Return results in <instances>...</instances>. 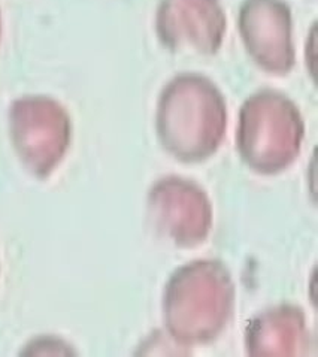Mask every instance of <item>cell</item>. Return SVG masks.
Masks as SVG:
<instances>
[{"instance_id":"6da1fadb","label":"cell","mask_w":318,"mask_h":357,"mask_svg":"<svg viewBox=\"0 0 318 357\" xmlns=\"http://www.w3.org/2000/svg\"><path fill=\"white\" fill-rule=\"evenodd\" d=\"M235 305V284L220 260H195L169 278L163 296L166 331L179 344H208L220 337Z\"/></svg>"},{"instance_id":"7a4b0ae2","label":"cell","mask_w":318,"mask_h":357,"mask_svg":"<svg viewBox=\"0 0 318 357\" xmlns=\"http://www.w3.org/2000/svg\"><path fill=\"white\" fill-rule=\"evenodd\" d=\"M225 111L218 93L200 78H181L162 105L165 144L184 162H199L217 149Z\"/></svg>"},{"instance_id":"3957f363","label":"cell","mask_w":318,"mask_h":357,"mask_svg":"<svg viewBox=\"0 0 318 357\" xmlns=\"http://www.w3.org/2000/svg\"><path fill=\"white\" fill-rule=\"evenodd\" d=\"M301 136L302 126L293 105L273 94L254 98L242 114L241 151L259 174L285 169L298 154Z\"/></svg>"},{"instance_id":"277c9868","label":"cell","mask_w":318,"mask_h":357,"mask_svg":"<svg viewBox=\"0 0 318 357\" xmlns=\"http://www.w3.org/2000/svg\"><path fill=\"white\" fill-rule=\"evenodd\" d=\"M148 215L157 234L178 247H196L212 229V205L196 183L163 178L148 193Z\"/></svg>"},{"instance_id":"5b68a950","label":"cell","mask_w":318,"mask_h":357,"mask_svg":"<svg viewBox=\"0 0 318 357\" xmlns=\"http://www.w3.org/2000/svg\"><path fill=\"white\" fill-rule=\"evenodd\" d=\"M305 314L299 307L278 305L263 311L247 326L250 356H302L308 342Z\"/></svg>"}]
</instances>
